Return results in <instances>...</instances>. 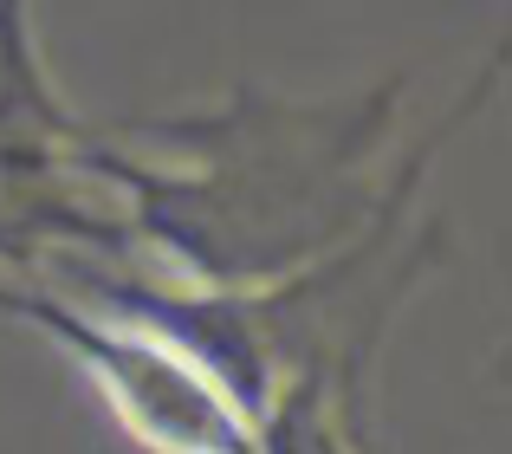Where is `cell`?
Here are the masks:
<instances>
[{"label": "cell", "mask_w": 512, "mask_h": 454, "mask_svg": "<svg viewBox=\"0 0 512 454\" xmlns=\"http://www.w3.org/2000/svg\"><path fill=\"white\" fill-rule=\"evenodd\" d=\"M0 312L46 331L150 454H253V422L234 396L143 318L85 305L46 279H0Z\"/></svg>", "instance_id": "7a4b0ae2"}, {"label": "cell", "mask_w": 512, "mask_h": 454, "mask_svg": "<svg viewBox=\"0 0 512 454\" xmlns=\"http://www.w3.org/2000/svg\"><path fill=\"white\" fill-rule=\"evenodd\" d=\"M78 137V169L117 195L130 247H156L188 286H266L344 247L383 208L396 176L376 163L396 130V91L292 104L240 91L221 111L117 124Z\"/></svg>", "instance_id": "6da1fadb"}, {"label": "cell", "mask_w": 512, "mask_h": 454, "mask_svg": "<svg viewBox=\"0 0 512 454\" xmlns=\"http://www.w3.org/2000/svg\"><path fill=\"white\" fill-rule=\"evenodd\" d=\"M363 403L325 377H286L253 416V454H363Z\"/></svg>", "instance_id": "3957f363"}]
</instances>
